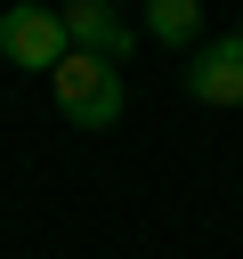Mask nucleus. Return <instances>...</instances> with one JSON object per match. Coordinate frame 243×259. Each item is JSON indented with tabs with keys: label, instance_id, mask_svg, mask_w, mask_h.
<instances>
[{
	"label": "nucleus",
	"instance_id": "nucleus-1",
	"mask_svg": "<svg viewBox=\"0 0 243 259\" xmlns=\"http://www.w3.org/2000/svg\"><path fill=\"white\" fill-rule=\"evenodd\" d=\"M49 89H57V113H65L73 130H113L122 105H130V97H122V73H113L105 57H81V49L49 73Z\"/></svg>",
	"mask_w": 243,
	"mask_h": 259
},
{
	"label": "nucleus",
	"instance_id": "nucleus-2",
	"mask_svg": "<svg viewBox=\"0 0 243 259\" xmlns=\"http://www.w3.org/2000/svg\"><path fill=\"white\" fill-rule=\"evenodd\" d=\"M0 57H8L16 73H57V65L73 57V40H65V16H57V8H32V0L0 8Z\"/></svg>",
	"mask_w": 243,
	"mask_h": 259
},
{
	"label": "nucleus",
	"instance_id": "nucleus-3",
	"mask_svg": "<svg viewBox=\"0 0 243 259\" xmlns=\"http://www.w3.org/2000/svg\"><path fill=\"white\" fill-rule=\"evenodd\" d=\"M186 97H194V105H243V32L202 40V49L186 57Z\"/></svg>",
	"mask_w": 243,
	"mask_h": 259
},
{
	"label": "nucleus",
	"instance_id": "nucleus-4",
	"mask_svg": "<svg viewBox=\"0 0 243 259\" xmlns=\"http://www.w3.org/2000/svg\"><path fill=\"white\" fill-rule=\"evenodd\" d=\"M57 16H65V40H73L81 57H105V65H122V57L138 49V32L122 24V8H105V0H65Z\"/></svg>",
	"mask_w": 243,
	"mask_h": 259
},
{
	"label": "nucleus",
	"instance_id": "nucleus-5",
	"mask_svg": "<svg viewBox=\"0 0 243 259\" xmlns=\"http://www.w3.org/2000/svg\"><path fill=\"white\" fill-rule=\"evenodd\" d=\"M146 32L162 40V49H202V0H146Z\"/></svg>",
	"mask_w": 243,
	"mask_h": 259
},
{
	"label": "nucleus",
	"instance_id": "nucleus-6",
	"mask_svg": "<svg viewBox=\"0 0 243 259\" xmlns=\"http://www.w3.org/2000/svg\"><path fill=\"white\" fill-rule=\"evenodd\" d=\"M105 8H130V0H105ZM138 8H146V0H138Z\"/></svg>",
	"mask_w": 243,
	"mask_h": 259
},
{
	"label": "nucleus",
	"instance_id": "nucleus-7",
	"mask_svg": "<svg viewBox=\"0 0 243 259\" xmlns=\"http://www.w3.org/2000/svg\"><path fill=\"white\" fill-rule=\"evenodd\" d=\"M235 32H243V24H235Z\"/></svg>",
	"mask_w": 243,
	"mask_h": 259
}]
</instances>
